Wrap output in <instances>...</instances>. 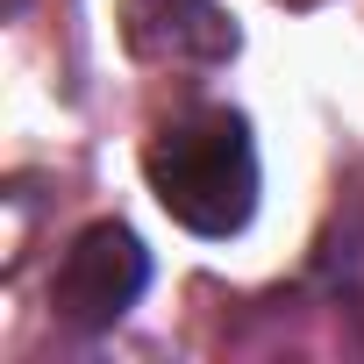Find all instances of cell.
<instances>
[{
  "label": "cell",
  "instance_id": "3",
  "mask_svg": "<svg viewBox=\"0 0 364 364\" xmlns=\"http://www.w3.org/2000/svg\"><path fill=\"white\" fill-rule=\"evenodd\" d=\"M122 43L143 65H229L236 22L215 0H122Z\"/></svg>",
  "mask_w": 364,
  "mask_h": 364
},
{
  "label": "cell",
  "instance_id": "2",
  "mask_svg": "<svg viewBox=\"0 0 364 364\" xmlns=\"http://www.w3.org/2000/svg\"><path fill=\"white\" fill-rule=\"evenodd\" d=\"M143 286H150V250L136 243V229L93 222V229L72 236V250H65V264L50 279V307H58L65 328L100 336L143 300Z\"/></svg>",
  "mask_w": 364,
  "mask_h": 364
},
{
  "label": "cell",
  "instance_id": "1",
  "mask_svg": "<svg viewBox=\"0 0 364 364\" xmlns=\"http://www.w3.org/2000/svg\"><path fill=\"white\" fill-rule=\"evenodd\" d=\"M143 178L164 200V215L193 236H236L257 215V143L236 107H193L171 114L143 143Z\"/></svg>",
  "mask_w": 364,
  "mask_h": 364
}]
</instances>
